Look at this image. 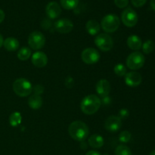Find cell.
Instances as JSON below:
<instances>
[{"label":"cell","instance_id":"obj_1","mask_svg":"<svg viewBox=\"0 0 155 155\" xmlns=\"http://www.w3.org/2000/svg\"><path fill=\"white\" fill-rule=\"evenodd\" d=\"M68 133L73 139L78 142H83L87 139L89 133L88 126L83 121L77 120L71 123L68 128Z\"/></svg>","mask_w":155,"mask_h":155},{"label":"cell","instance_id":"obj_2","mask_svg":"<svg viewBox=\"0 0 155 155\" xmlns=\"http://www.w3.org/2000/svg\"><path fill=\"white\" fill-rule=\"evenodd\" d=\"M101 101L95 95H89L83 98L80 104V108L83 113L86 115H92L99 110Z\"/></svg>","mask_w":155,"mask_h":155},{"label":"cell","instance_id":"obj_3","mask_svg":"<svg viewBox=\"0 0 155 155\" xmlns=\"http://www.w3.org/2000/svg\"><path fill=\"white\" fill-rule=\"evenodd\" d=\"M13 90L18 96L27 97L33 92V86L28 80L25 78H19L14 82Z\"/></svg>","mask_w":155,"mask_h":155},{"label":"cell","instance_id":"obj_4","mask_svg":"<svg viewBox=\"0 0 155 155\" xmlns=\"http://www.w3.org/2000/svg\"><path fill=\"white\" fill-rule=\"evenodd\" d=\"M120 24V21L119 17L114 14H109L102 18L100 25L104 32L111 33L118 30Z\"/></svg>","mask_w":155,"mask_h":155},{"label":"cell","instance_id":"obj_5","mask_svg":"<svg viewBox=\"0 0 155 155\" xmlns=\"http://www.w3.org/2000/svg\"><path fill=\"white\" fill-rule=\"evenodd\" d=\"M145 58L143 54L139 51L132 52L127 58V66L132 71L139 70L144 66Z\"/></svg>","mask_w":155,"mask_h":155},{"label":"cell","instance_id":"obj_6","mask_svg":"<svg viewBox=\"0 0 155 155\" xmlns=\"http://www.w3.org/2000/svg\"><path fill=\"white\" fill-rule=\"evenodd\" d=\"M95 44L100 50L103 51H108L114 46L113 39L107 33H100L95 37Z\"/></svg>","mask_w":155,"mask_h":155},{"label":"cell","instance_id":"obj_7","mask_svg":"<svg viewBox=\"0 0 155 155\" xmlns=\"http://www.w3.org/2000/svg\"><path fill=\"white\" fill-rule=\"evenodd\" d=\"M45 44V37L39 31H33L30 34L28 37V45L30 48L33 50L41 49Z\"/></svg>","mask_w":155,"mask_h":155},{"label":"cell","instance_id":"obj_8","mask_svg":"<svg viewBox=\"0 0 155 155\" xmlns=\"http://www.w3.org/2000/svg\"><path fill=\"white\" fill-rule=\"evenodd\" d=\"M121 20L123 24L127 27H133L137 24L139 18L136 11L133 10L132 8L128 7L124 9V12H122Z\"/></svg>","mask_w":155,"mask_h":155},{"label":"cell","instance_id":"obj_9","mask_svg":"<svg viewBox=\"0 0 155 155\" xmlns=\"http://www.w3.org/2000/svg\"><path fill=\"white\" fill-rule=\"evenodd\" d=\"M100 53L93 48H86L82 51L81 59L86 64H94L100 60Z\"/></svg>","mask_w":155,"mask_h":155},{"label":"cell","instance_id":"obj_10","mask_svg":"<svg viewBox=\"0 0 155 155\" xmlns=\"http://www.w3.org/2000/svg\"><path fill=\"white\" fill-rule=\"evenodd\" d=\"M122 127V120L118 116H110L104 122V128L110 133L119 131Z\"/></svg>","mask_w":155,"mask_h":155},{"label":"cell","instance_id":"obj_11","mask_svg":"<svg viewBox=\"0 0 155 155\" xmlns=\"http://www.w3.org/2000/svg\"><path fill=\"white\" fill-rule=\"evenodd\" d=\"M54 27L57 32L60 33H68L72 31L74 28V24L71 20L68 18H61L54 23Z\"/></svg>","mask_w":155,"mask_h":155},{"label":"cell","instance_id":"obj_12","mask_svg":"<svg viewBox=\"0 0 155 155\" xmlns=\"http://www.w3.org/2000/svg\"><path fill=\"white\" fill-rule=\"evenodd\" d=\"M124 77H125L124 79L125 83L130 87H136L139 86L142 81V75L136 71H130L127 73Z\"/></svg>","mask_w":155,"mask_h":155},{"label":"cell","instance_id":"obj_13","mask_svg":"<svg viewBox=\"0 0 155 155\" xmlns=\"http://www.w3.org/2000/svg\"><path fill=\"white\" fill-rule=\"evenodd\" d=\"M45 13L50 19H56L61 13V8L59 4L56 2H50L45 7Z\"/></svg>","mask_w":155,"mask_h":155},{"label":"cell","instance_id":"obj_14","mask_svg":"<svg viewBox=\"0 0 155 155\" xmlns=\"http://www.w3.org/2000/svg\"><path fill=\"white\" fill-rule=\"evenodd\" d=\"M31 61L36 68H44L48 63V57L43 51H37L32 55Z\"/></svg>","mask_w":155,"mask_h":155},{"label":"cell","instance_id":"obj_15","mask_svg":"<svg viewBox=\"0 0 155 155\" xmlns=\"http://www.w3.org/2000/svg\"><path fill=\"white\" fill-rule=\"evenodd\" d=\"M95 90L97 94L101 98L108 96L110 92V84L107 80H101L96 83Z\"/></svg>","mask_w":155,"mask_h":155},{"label":"cell","instance_id":"obj_16","mask_svg":"<svg viewBox=\"0 0 155 155\" xmlns=\"http://www.w3.org/2000/svg\"><path fill=\"white\" fill-rule=\"evenodd\" d=\"M127 45L130 49L138 51L142 48V41L137 35H131L127 39Z\"/></svg>","mask_w":155,"mask_h":155},{"label":"cell","instance_id":"obj_17","mask_svg":"<svg viewBox=\"0 0 155 155\" xmlns=\"http://www.w3.org/2000/svg\"><path fill=\"white\" fill-rule=\"evenodd\" d=\"M86 29L87 33L91 36H95L98 34L101 30V25L98 21L95 20H89L86 24Z\"/></svg>","mask_w":155,"mask_h":155},{"label":"cell","instance_id":"obj_18","mask_svg":"<svg viewBox=\"0 0 155 155\" xmlns=\"http://www.w3.org/2000/svg\"><path fill=\"white\" fill-rule=\"evenodd\" d=\"M28 105L33 110H38L42 105V98L40 95H30L28 99Z\"/></svg>","mask_w":155,"mask_h":155},{"label":"cell","instance_id":"obj_19","mask_svg":"<svg viewBox=\"0 0 155 155\" xmlns=\"http://www.w3.org/2000/svg\"><path fill=\"white\" fill-rule=\"evenodd\" d=\"M88 142H89V146L95 148V149H98V148H101L104 145V142L102 136L98 134H94L89 137Z\"/></svg>","mask_w":155,"mask_h":155},{"label":"cell","instance_id":"obj_20","mask_svg":"<svg viewBox=\"0 0 155 155\" xmlns=\"http://www.w3.org/2000/svg\"><path fill=\"white\" fill-rule=\"evenodd\" d=\"M5 48L9 51H15L19 48V42L14 37H8L5 39L3 42Z\"/></svg>","mask_w":155,"mask_h":155},{"label":"cell","instance_id":"obj_21","mask_svg":"<svg viewBox=\"0 0 155 155\" xmlns=\"http://www.w3.org/2000/svg\"><path fill=\"white\" fill-rule=\"evenodd\" d=\"M31 50L29 47H22L19 49V51H18V54H17V56H18V59L21 61H27L28 60L29 58L31 56Z\"/></svg>","mask_w":155,"mask_h":155},{"label":"cell","instance_id":"obj_22","mask_svg":"<svg viewBox=\"0 0 155 155\" xmlns=\"http://www.w3.org/2000/svg\"><path fill=\"white\" fill-rule=\"evenodd\" d=\"M21 120H22V116L19 112H14L9 117V124L13 127H16L20 125Z\"/></svg>","mask_w":155,"mask_h":155},{"label":"cell","instance_id":"obj_23","mask_svg":"<svg viewBox=\"0 0 155 155\" xmlns=\"http://www.w3.org/2000/svg\"><path fill=\"white\" fill-rule=\"evenodd\" d=\"M61 5L66 10L76 8L79 4V0H61Z\"/></svg>","mask_w":155,"mask_h":155},{"label":"cell","instance_id":"obj_24","mask_svg":"<svg viewBox=\"0 0 155 155\" xmlns=\"http://www.w3.org/2000/svg\"><path fill=\"white\" fill-rule=\"evenodd\" d=\"M142 51L145 54H149L152 52L155 48V44L151 39H148V40L145 41L142 45Z\"/></svg>","mask_w":155,"mask_h":155},{"label":"cell","instance_id":"obj_25","mask_svg":"<svg viewBox=\"0 0 155 155\" xmlns=\"http://www.w3.org/2000/svg\"><path fill=\"white\" fill-rule=\"evenodd\" d=\"M115 155H132L131 150L125 145H120L116 148L114 151Z\"/></svg>","mask_w":155,"mask_h":155},{"label":"cell","instance_id":"obj_26","mask_svg":"<svg viewBox=\"0 0 155 155\" xmlns=\"http://www.w3.org/2000/svg\"><path fill=\"white\" fill-rule=\"evenodd\" d=\"M114 71L117 76L120 77H124L127 73V68L124 64H117L115 65L114 68Z\"/></svg>","mask_w":155,"mask_h":155},{"label":"cell","instance_id":"obj_27","mask_svg":"<svg viewBox=\"0 0 155 155\" xmlns=\"http://www.w3.org/2000/svg\"><path fill=\"white\" fill-rule=\"evenodd\" d=\"M131 138H132L131 133H130L129 131H127V130L121 132L119 135V140L122 143H127V142H130Z\"/></svg>","mask_w":155,"mask_h":155},{"label":"cell","instance_id":"obj_28","mask_svg":"<svg viewBox=\"0 0 155 155\" xmlns=\"http://www.w3.org/2000/svg\"><path fill=\"white\" fill-rule=\"evenodd\" d=\"M114 4L116 5L117 7L120 8H124L127 7L129 4V0H114Z\"/></svg>","mask_w":155,"mask_h":155},{"label":"cell","instance_id":"obj_29","mask_svg":"<svg viewBox=\"0 0 155 155\" xmlns=\"http://www.w3.org/2000/svg\"><path fill=\"white\" fill-rule=\"evenodd\" d=\"M130 116V112L127 110V108H122L119 111V117L121 120H125L127 118H128V117Z\"/></svg>","mask_w":155,"mask_h":155},{"label":"cell","instance_id":"obj_30","mask_svg":"<svg viewBox=\"0 0 155 155\" xmlns=\"http://www.w3.org/2000/svg\"><path fill=\"white\" fill-rule=\"evenodd\" d=\"M131 2L133 6L136 8H140L145 5L147 2V0H131Z\"/></svg>","mask_w":155,"mask_h":155},{"label":"cell","instance_id":"obj_31","mask_svg":"<svg viewBox=\"0 0 155 155\" xmlns=\"http://www.w3.org/2000/svg\"><path fill=\"white\" fill-rule=\"evenodd\" d=\"M33 91L34 92V94L36 95H40V94H42L44 91V88L42 87L41 85H36L34 86V88L33 89Z\"/></svg>","mask_w":155,"mask_h":155},{"label":"cell","instance_id":"obj_32","mask_svg":"<svg viewBox=\"0 0 155 155\" xmlns=\"http://www.w3.org/2000/svg\"><path fill=\"white\" fill-rule=\"evenodd\" d=\"M41 26L45 30H48L50 27V26H51V22H50V21L48 19H44L42 21V23H41Z\"/></svg>","mask_w":155,"mask_h":155},{"label":"cell","instance_id":"obj_33","mask_svg":"<svg viewBox=\"0 0 155 155\" xmlns=\"http://www.w3.org/2000/svg\"><path fill=\"white\" fill-rule=\"evenodd\" d=\"M74 84V80H73L72 77H68V78L66 79V80H65V86H66L68 88L73 87Z\"/></svg>","mask_w":155,"mask_h":155},{"label":"cell","instance_id":"obj_34","mask_svg":"<svg viewBox=\"0 0 155 155\" xmlns=\"http://www.w3.org/2000/svg\"><path fill=\"white\" fill-rule=\"evenodd\" d=\"M101 104L104 103V104H107L110 102V99L108 96L104 97V98H102V100H101Z\"/></svg>","mask_w":155,"mask_h":155},{"label":"cell","instance_id":"obj_35","mask_svg":"<svg viewBox=\"0 0 155 155\" xmlns=\"http://www.w3.org/2000/svg\"><path fill=\"white\" fill-rule=\"evenodd\" d=\"M86 155H101V154H100L98 151H95V150H91V151H88V152L86 154Z\"/></svg>","mask_w":155,"mask_h":155},{"label":"cell","instance_id":"obj_36","mask_svg":"<svg viewBox=\"0 0 155 155\" xmlns=\"http://www.w3.org/2000/svg\"><path fill=\"white\" fill-rule=\"evenodd\" d=\"M5 12H3L2 9H0V24L3 22V21L5 20Z\"/></svg>","mask_w":155,"mask_h":155},{"label":"cell","instance_id":"obj_37","mask_svg":"<svg viewBox=\"0 0 155 155\" xmlns=\"http://www.w3.org/2000/svg\"><path fill=\"white\" fill-rule=\"evenodd\" d=\"M150 5H151V8L155 12V0H151V2H150Z\"/></svg>","mask_w":155,"mask_h":155},{"label":"cell","instance_id":"obj_38","mask_svg":"<svg viewBox=\"0 0 155 155\" xmlns=\"http://www.w3.org/2000/svg\"><path fill=\"white\" fill-rule=\"evenodd\" d=\"M3 42H4V39H3V36L0 33V48L3 45Z\"/></svg>","mask_w":155,"mask_h":155},{"label":"cell","instance_id":"obj_39","mask_svg":"<svg viewBox=\"0 0 155 155\" xmlns=\"http://www.w3.org/2000/svg\"><path fill=\"white\" fill-rule=\"evenodd\" d=\"M149 155H155V150H154V151H151V152L150 153Z\"/></svg>","mask_w":155,"mask_h":155}]
</instances>
